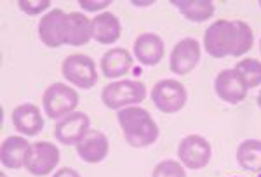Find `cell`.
<instances>
[{
  "instance_id": "cell-4",
  "label": "cell",
  "mask_w": 261,
  "mask_h": 177,
  "mask_svg": "<svg viewBox=\"0 0 261 177\" xmlns=\"http://www.w3.org/2000/svg\"><path fill=\"white\" fill-rule=\"evenodd\" d=\"M79 103L81 96L77 88L63 82L50 83L42 94V108L50 120H61L70 113L77 111Z\"/></svg>"
},
{
  "instance_id": "cell-24",
  "label": "cell",
  "mask_w": 261,
  "mask_h": 177,
  "mask_svg": "<svg viewBox=\"0 0 261 177\" xmlns=\"http://www.w3.org/2000/svg\"><path fill=\"white\" fill-rule=\"evenodd\" d=\"M18 7L28 16H39L42 12H49L50 2L49 0H21L18 2Z\"/></svg>"
},
{
  "instance_id": "cell-23",
  "label": "cell",
  "mask_w": 261,
  "mask_h": 177,
  "mask_svg": "<svg viewBox=\"0 0 261 177\" xmlns=\"http://www.w3.org/2000/svg\"><path fill=\"white\" fill-rule=\"evenodd\" d=\"M151 177H187V170L178 160H162L153 167Z\"/></svg>"
},
{
  "instance_id": "cell-19",
  "label": "cell",
  "mask_w": 261,
  "mask_h": 177,
  "mask_svg": "<svg viewBox=\"0 0 261 177\" xmlns=\"http://www.w3.org/2000/svg\"><path fill=\"white\" fill-rule=\"evenodd\" d=\"M68 44L71 47L87 45L92 40V19L86 12H68Z\"/></svg>"
},
{
  "instance_id": "cell-31",
  "label": "cell",
  "mask_w": 261,
  "mask_h": 177,
  "mask_svg": "<svg viewBox=\"0 0 261 177\" xmlns=\"http://www.w3.org/2000/svg\"><path fill=\"white\" fill-rule=\"evenodd\" d=\"M259 177H261V175H259Z\"/></svg>"
},
{
  "instance_id": "cell-20",
  "label": "cell",
  "mask_w": 261,
  "mask_h": 177,
  "mask_svg": "<svg viewBox=\"0 0 261 177\" xmlns=\"http://www.w3.org/2000/svg\"><path fill=\"white\" fill-rule=\"evenodd\" d=\"M171 6L192 23H204L214 16V2L211 0H172Z\"/></svg>"
},
{
  "instance_id": "cell-25",
  "label": "cell",
  "mask_w": 261,
  "mask_h": 177,
  "mask_svg": "<svg viewBox=\"0 0 261 177\" xmlns=\"http://www.w3.org/2000/svg\"><path fill=\"white\" fill-rule=\"evenodd\" d=\"M81 9L84 12H105V9L112 6L110 0H105V2H89V0H81L79 2Z\"/></svg>"
},
{
  "instance_id": "cell-15",
  "label": "cell",
  "mask_w": 261,
  "mask_h": 177,
  "mask_svg": "<svg viewBox=\"0 0 261 177\" xmlns=\"http://www.w3.org/2000/svg\"><path fill=\"white\" fill-rule=\"evenodd\" d=\"M133 54L145 66H157L164 59L166 45L157 33H141L133 45Z\"/></svg>"
},
{
  "instance_id": "cell-5",
  "label": "cell",
  "mask_w": 261,
  "mask_h": 177,
  "mask_svg": "<svg viewBox=\"0 0 261 177\" xmlns=\"http://www.w3.org/2000/svg\"><path fill=\"white\" fill-rule=\"evenodd\" d=\"M61 75L71 85L89 91L98 83V68L94 59L87 54L73 52L61 63Z\"/></svg>"
},
{
  "instance_id": "cell-10",
  "label": "cell",
  "mask_w": 261,
  "mask_h": 177,
  "mask_svg": "<svg viewBox=\"0 0 261 177\" xmlns=\"http://www.w3.org/2000/svg\"><path fill=\"white\" fill-rule=\"evenodd\" d=\"M202 49L197 39L193 37H187L181 39L178 44L172 47L169 56V70L178 77H185V75L192 73L200 63Z\"/></svg>"
},
{
  "instance_id": "cell-27",
  "label": "cell",
  "mask_w": 261,
  "mask_h": 177,
  "mask_svg": "<svg viewBox=\"0 0 261 177\" xmlns=\"http://www.w3.org/2000/svg\"><path fill=\"white\" fill-rule=\"evenodd\" d=\"M133 6H153V2H133Z\"/></svg>"
},
{
  "instance_id": "cell-12",
  "label": "cell",
  "mask_w": 261,
  "mask_h": 177,
  "mask_svg": "<svg viewBox=\"0 0 261 177\" xmlns=\"http://www.w3.org/2000/svg\"><path fill=\"white\" fill-rule=\"evenodd\" d=\"M247 85L235 68L221 70L214 78V92L228 104H239L247 98Z\"/></svg>"
},
{
  "instance_id": "cell-29",
  "label": "cell",
  "mask_w": 261,
  "mask_h": 177,
  "mask_svg": "<svg viewBox=\"0 0 261 177\" xmlns=\"http://www.w3.org/2000/svg\"><path fill=\"white\" fill-rule=\"evenodd\" d=\"M259 52H261V39H259Z\"/></svg>"
},
{
  "instance_id": "cell-18",
  "label": "cell",
  "mask_w": 261,
  "mask_h": 177,
  "mask_svg": "<svg viewBox=\"0 0 261 177\" xmlns=\"http://www.w3.org/2000/svg\"><path fill=\"white\" fill-rule=\"evenodd\" d=\"M122 35V23L113 12H99L92 18V39L101 45L115 44Z\"/></svg>"
},
{
  "instance_id": "cell-21",
  "label": "cell",
  "mask_w": 261,
  "mask_h": 177,
  "mask_svg": "<svg viewBox=\"0 0 261 177\" xmlns=\"http://www.w3.org/2000/svg\"><path fill=\"white\" fill-rule=\"evenodd\" d=\"M237 163L247 172H261V141L258 139H246L237 148Z\"/></svg>"
},
{
  "instance_id": "cell-2",
  "label": "cell",
  "mask_w": 261,
  "mask_h": 177,
  "mask_svg": "<svg viewBox=\"0 0 261 177\" xmlns=\"http://www.w3.org/2000/svg\"><path fill=\"white\" fill-rule=\"evenodd\" d=\"M117 122L125 142L133 148H148L161 136L157 122L148 109L141 106H129L117 111Z\"/></svg>"
},
{
  "instance_id": "cell-26",
  "label": "cell",
  "mask_w": 261,
  "mask_h": 177,
  "mask_svg": "<svg viewBox=\"0 0 261 177\" xmlns=\"http://www.w3.org/2000/svg\"><path fill=\"white\" fill-rule=\"evenodd\" d=\"M53 177H82L81 174H79L75 168H70V167H63L60 168L58 172H54Z\"/></svg>"
},
{
  "instance_id": "cell-8",
  "label": "cell",
  "mask_w": 261,
  "mask_h": 177,
  "mask_svg": "<svg viewBox=\"0 0 261 177\" xmlns=\"http://www.w3.org/2000/svg\"><path fill=\"white\" fill-rule=\"evenodd\" d=\"M60 165V150L49 141L32 142L28 150L24 168L35 177H45L53 174V170Z\"/></svg>"
},
{
  "instance_id": "cell-7",
  "label": "cell",
  "mask_w": 261,
  "mask_h": 177,
  "mask_svg": "<svg viewBox=\"0 0 261 177\" xmlns=\"http://www.w3.org/2000/svg\"><path fill=\"white\" fill-rule=\"evenodd\" d=\"M68 12L63 9H50L39 21V39L45 47L58 49L68 44Z\"/></svg>"
},
{
  "instance_id": "cell-28",
  "label": "cell",
  "mask_w": 261,
  "mask_h": 177,
  "mask_svg": "<svg viewBox=\"0 0 261 177\" xmlns=\"http://www.w3.org/2000/svg\"><path fill=\"white\" fill-rule=\"evenodd\" d=\"M256 104H258V108L261 109V92L258 94V98H256Z\"/></svg>"
},
{
  "instance_id": "cell-17",
  "label": "cell",
  "mask_w": 261,
  "mask_h": 177,
  "mask_svg": "<svg viewBox=\"0 0 261 177\" xmlns=\"http://www.w3.org/2000/svg\"><path fill=\"white\" fill-rule=\"evenodd\" d=\"M30 144L24 136H9L2 141L0 146V162L6 168L11 170H19L24 167V160H27Z\"/></svg>"
},
{
  "instance_id": "cell-22",
  "label": "cell",
  "mask_w": 261,
  "mask_h": 177,
  "mask_svg": "<svg viewBox=\"0 0 261 177\" xmlns=\"http://www.w3.org/2000/svg\"><path fill=\"white\" fill-rule=\"evenodd\" d=\"M235 70L241 73L247 88H256L258 85H261V61H258V59L254 57L242 59L235 66Z\"/></svg>"
},
{
  "instance_id": "cell-3",
  "label": "cell",
  "mask_w": 261,
  "mask_h": 177,
  "mask_svg": "<svg viewBox=\"0 0 261 177\" xmlns=\"http://www.w3.org/2000/svg\"><path fill=\"white\" fill-rule=\"evenodd\" d=\"M148 88L141 80L120 78L115 82H108L101 91V103L108 109L120 111L129 106H140L146 99Z\"/></svg>"
},
{
  "instance_id": "cell-1",
  "label": "cell",
  "mask_w": 261,
  "mask_h": 177,
  "mask_svg": "<svg viewBox=\"0 0 261 177\" xmlns=\"http://www.w3.org/2000/svg\"><path fill=\"white\" fill-rule=\"evenodd\" d=\"M254 32L242 19H218L205 29L204 49L214 59L241 57L252 49Z\"/></svg>"
},
{
  "instance_id": "cell-13",
  "label": "cell",
  "mask_w": 261,
  "mask_h": 177,
  "mask_svg": "<svg viewBox=\"0 0 261 177\" xmlns=\"http://www.w3.org/2000/svg\"><path fill=\"white\" fill-rule=\"evenodd\" d=\"M11 120L14 129L19 132V136L35 137L44 130V116H42L39 106L33 103L18 104L12 109Z\"/></svg>"
},
{
  "instance_id": "cell-14",
  "label": "cell",
  "mask_w": 261,
  "mask_h": 177,
  "mask_svg": "<svg viewBox=\"0 0 261 177\" xmlns=\"http://www.w3.org/2000/svg\"><path fill=\"white\" fill-rule=\"evenodd\" d=\"M77 157L86 163L96 165L101 163L110 153V141L105 136L101 130H89L86 134V137L75 146Z\"/></svg>"
},
{
  "instance_id": "cell-9",
  "label": "cell",
  "mask_w": 261,
  "mask_h": 177,
  "mask_svg": "<svg viewBox=\"0 0 261 177\" xmlns=\"http://www.w3.org/2000/svg\"><path fill=\"white\" fill-rule=\"evenodd\" d=\"M213 148L211 142L199 134L185 136L178 144V158L183 167L190 170H200L211 162Z\"/></svg>"
},
{
  "instance_id": "cell-30",
  "label": "cell",
  "mask_w": 261,
  "mask_h": 177,
  "mask_svg": "<svg viewBox=\"0 0 261 177\" xmlns=\"http://www.w3.org/2000/svg\"><path fill=\"white\" fill-rule=\"evenodd\" d=\"M259 7H261V2H259Z\"/></svg>"
},
{
  "instance_id": "cell-16",
  "label": "cell",
  "mask_w": 261,
  "mask_h": 177,
  "mask_svg": "<svg viewBox=\"0 0 261 177\" xmlns=\"http://www.w3.org/2000/svg\"><path fill=\"white\" fill-rule=\"evenodd\" d=\"M134 57L127 49L124 47H113L108 52L103 54L99 61L101 73L110 80H120L129 73L133 68Z\"/></svg>"
},
{
  "instance_id": "cell-6",
  "label": "cell",
  "mask_w": 261,
  "mask_h": 177,
  "mask_svg": "<svg viewBox=\"0 0 261 177\" xmlns=\"http://www.w3.org/2000/svg\"><path fill=\"white\" fill-rule=\"evenodd\" d=\"M150 98L159 111L166 113V115H174V113H178L185 108L188 94L187 87L181 82H178V80L164 78L159 80L153 85Z\"/></svg>"
},
{
  "instance_id": "cell-11",
  "label": "cell",
  "mask_w": 261,
  "mask_h": 177,
  "mask_svg": "<svg viewBox=\"0 0 261 177\" xmlns=\"http://www.w3.org/2000/svg\"><path fill=\"white\" fill-rule=\"evenodd\" d=\"M91 130V118L84 111H73L58 120L54 137L65 146H77Z\"/></svg>"
}]
</instances>
